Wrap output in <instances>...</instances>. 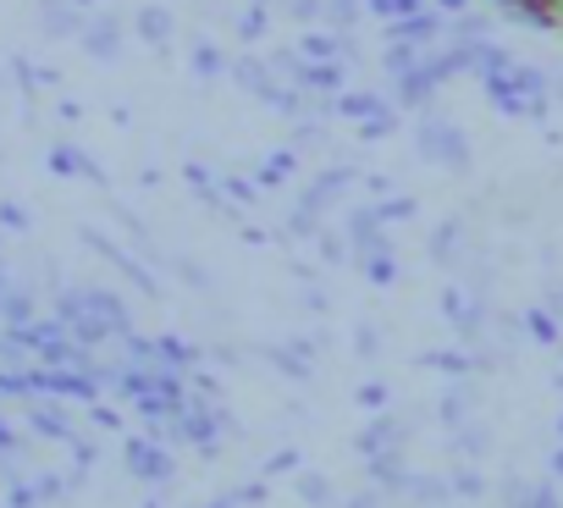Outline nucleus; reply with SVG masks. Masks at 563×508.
<instances>
[{"instance_id":"obj_1","label":"nucleus","mask_w":563,"mask_h":508,"mask_svg":"<svg viewBox=\"0 0 563 508\" xmlns=\"http://www.w3.org/2000/svg\"><path fill=\"white\" fill-rule=\"evenodd\" d=\"M497 7L530 29H558L563 34V0H497Z\"/></svg>"}]
</instances>
